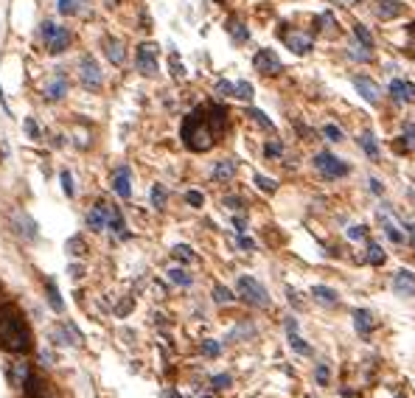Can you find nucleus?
Masks as SVG:
<instances>
[{
	"label": "nucleus",
	"instance_id": "nucleus-26",
	"mask_svg": "<svg viewBox=\"0 0 415 398\" xmlns=\"http://www.w3.org/2000/svg\"><path fill=\"white\" fill-rule=\"evenodd\" d=\"M379 222H381V228H384V233H387V239H390V242H395V244H401V242H404V233H401V230H398V228L387 219V214H384V211H379Z\"/></svg>",
	"mask_w": 415,
	"mask_h": 398
},
{
	"label": "nucleus",
	"instance_id": "nucleus-57",
	"mask_svg": "<svg viewBox=\"0 0 415 398\" xmlns=\"http://www.w3.org/2000/svg\"><path fill=\"white\" fill-rule=\"evenodd\" d=\"M409 31H412V34H415V23H412V26H409Z\"/></svg>",
	"mask_w": 415,
	"mask_h": 398
},
{
	"label": "nucleus",
	"instance_id": "nucleus-13",
	"mask_svg": "<svg viewBox=\"0 0 415 398\" xmlns=\"http://www.w3.org/2000/svg\"><path fill=\"white\" fill-rule=\"evenodd\" d=\"M65 93H68V79H65L62 73H54V76L45 82V98H48V101H59Z\"/></svg>",
	"mask_w": 415,
	"mask_h": 398
},
{
	"label": "nucleus",
	"instance_id": "nucleus-19",
	"mask_svg": "<svg viewBox=\"0 0 415 398\" xmlns=\"http://www.w3.org/2000/svg\"><path fill=\"white\" fill-rule=\"evenodd\" d=\"M15 230H17L23 239H37V225H34V219H31L29 214H23V211L15 214Z\"/></svg>",
	"mask_w": 415,
	"mask_h": 398
},
{
	"label": "nucleus",
	"instance_id": "nucleus-18",
	"mask_svg": "<svg viewBox=\"0 0 415 398\" xmlns=\"http://www.w3.org/2000/svg\"><path fill=\"white\" fill-rule=\"evenodd\" d=\"M87 228L90 230H107V205L104 202H99V205H93L90 208V214H87Z\"/></svg>",
	"mask_w": 415,
	"mask_h": 398
},
{
	"label": "nucleus",
	"instance_id": "nucleus-12",
	"mask_svg": "<svg viewBox=\"0 0 415 398\" xmlns=\"http://www.w3.org/2000/svg\"><path fill=\"white\" fill-rule=\"evenodd\" d=\"M354 87H356V90H359V96H362L365 101H370V104H376V101L381 98L379 84H376L373 79H367V76H356V79H354Z\"/></svg>",
	"mask_w": 415,
	"mask_h": 398
},
{
	"label": "nucleus",
	"instance_id": "nucleus-8",
	"mask_svg": "<svg viewBox=\"0 0 415 398\" xmlns=\"http://www.w3.org/2000/svg\"><path fill=\"white\" fill-rule=\"evenodd\" d=\"M253 65H256V71L264 73V76H278V73L284 71V62L278 59V54H275L272 48H261V51L253 57Z\"/></svg>",
	"mask_w": 415,
	"mask_h": 398
},
{
	"label": "nucleus",
	"instance_id": "nucleus-36",
	"mask_svg": "<svg viewBox=\"0 0 415 398\" xmlns=\"http://www.w3.org/2000/svg\"><path fill=\"white\" fill-rule=\"evenodd\" d=\"M370 54H373V51H367L362 43H351V57H354V59H359V62H367V59H370Z\"/></svg>",
	"mask_w": 415,
	"mask_h": 398
},
{
	"label": "nucleus",
	"instance_id": "nucleus-49",
	"mask_svg": "<svg viewBox=\"0 0 415 398\" xmlns=\"http://www.w3.org/2000/svg\"><path fill=\"white\" fill-rule=\"evenodd\" d=\"M365 233H367V230H365L362 225H356V228H351V230H348V239H354V242H359V239H365Z\"/></svg>",
	"mask_w": 415,
	"mask_h": 398
},
{
	"label": "nucleus",
	"instance_id": "nucleus-2",
	"mask_svg": "<svg viewBox=\"0 0 415 398\" xmlns=\"http://www.w3.org/2000/svg\"><path fill=\"white\" fill-rule=\"evenodd\" d=\"M182 143L191 149V152H208L214 143H217V129L211 124V118H208V110L205 107H196L185 115L182 121Z\"/></svg>",
	"mask_w": 415,
	"mask_h": 398
},
{
	"label": "nucleus",
	"instance_id": "nucleus-11",
	"mask_svg": "<svg viewBox=\"0 0 415 398\" xmlns=\"http://www.w3.org/2000/svg\"><path fill=\"white\" fill-rule=\"evenodd\" d=\"M393 289H395V295H401V297L415 295V275H412L409 270H398V272L393 275Z\"/></svg>",
	"mask_w": 415,
	"mask_h": 398
},
{
	"label": "nucleus",
	"instance_id": "nucleus-3",
	"mask_svg": "<svg viewBox=\"0 0 415 398\" xmlns=\"http://www.w3.org/2000/svg\"><path fill=\"white\" fill-rule=\"evenodd\" d=\"M236 292H239V297H242L247 306H256V309H267V306H270L267 289H264L256 278H250V275H242V278L236 281Z\"/></svg>",
	"mask_w": 415,
	"mask_h": 398
},
{
	"label": "nucleus",
	"instance_id": "nucleus-44",
	"mask_svg": "<svg viewBox=\"0 0 415 398\" xmlns=\"http://www.w3.org/2000/svg\"><path fill=\"white\" fill-rule=\"evenodd\" d=\"M59 179H62V191H65L68 196H73V177H71V171H62Z\"/></svg>",
	"mask_w": 415,
	"mask_h": 398
},
{
	"label": "nucleus",
	"instance_id": "nucleus-47",
	"mask_svg": "<svg viewBox=\"0 0 415 398\" xmlns=\"http://www.w3.org/2000/svg\"><path fill=\"white\" fill-rule=\"evenodd\" d=\"M211 384H214V390H225V387L231 384V376H228V373H219V376H214Z\"/></svg>",
	"mask_w": 415,
	"mask_h": 398
},
{
	"label": "nucleus",
	"instance_id": "nucleus-17",
	"mask_svg": "<svg viewBox=\"0 0 415 398\" xmlns=\"http://www.w3.org/2000/svg\"><path fill=\"white\" fill-rule=\"evenodd\" d=\"M104 54H107V59H110L112 65H124V62H126V51H124V45H121V40H115V37H107V40H104Z\"/></svg>",
	"mask_w": 415,
	"mask_h": 398
},
{
	"label": "nucleus",
	"instance_id": "nucleus-21",
	"mask_svg": "<svg viewBox=\"0 0 415 398\" xmlns=\"http://www.w3.org/2000/svg\"><path fill=\"white\" fill-rule=\"evenodd\" d=\"M9 378H12V384L15 387H26L29 384V378H31V367H29V362H15L12 364V370H9Z\"/></svg>",
	"mask_w": 415,
	"mask_h": 398
},
{
	"label": "nucleus",
	"instance_id": "nucleus-15",
	"mask_svg": "<svg viewBox=\"0 0 415 398\" xmlns=\"http://www.w3.org/2000/svg\"><path fill=\"white\" fill-rule=\"evenodd\" d=\"M112 188H115V193H118L121 199H129V196H132V185H129V168H126V165L115 168V174H112Z\"/></svg>",
	"mask_w": 415,
	"mask_h": 398
},
{
	"label": "nucleus",
	"instance_id": "nucleus-6",
	"mask_svg": "<svg viewBox=\"0 0 415 398\" xmlns=\"http://www.w3.org/2000/svg\"><path fill=\"white\" fill-rule=\"evenodd\" d=\"M314 165H317V171L326 177V179H340V177H345L351 168H348V163H342L340 157H334L331 152H320L317 157H314Z\"/></svg>",
	"mask_w": 415,
	"mask_h": 398
},
{
	"label": "nucleus",
	"instance_id": "nucleus-9",
	"mask_svg": "<svg viewBox=\"0 0 415 398\" xmlns=\"http://www.w3.org/2000/svg\"><path fill=\"white\" fill-rule=\"evenodd\" d=\"M79 76H82V84L87 90H99L101 87V71H99L93 57H82L79 59Z\"/></svg>",
	"mask_w": 415,
	"mask_h": 398
},
{
	"label": "nucleus",
	"instance_id": "nucleus-55",
	"mask_svg": "<svg viewBox=\"0 0 415 398\" xmlns=\"http://www.w3.org/2000/svg\"><path fill=\"white\" fill-rule=\"evenodd\" d=\"M367 182H370V191H373V193H381V185H379V179H367Z\"/></svg>",
	"mask_w": 415,
	"mask_h": 398
},
{
	"label": "nucleus",
	"instance_id": "nucleus-40",
	"mask_svg": "<svg viewBox=\"0 0 415 398\" xmlns=\"http://www.w3.org/2000/svg\"><path fill=\"white\" fill-rule=\"evenodd\" d=\"M185 202H188L191 208H202L205 196H202V191H188V193H185Z\"/></svg>",
	"mask_w": 415,
	"mask_h": 398
},
{
	"label": "nucleus",
	"instance_id": "nucleus-28",
	"mask_svg": "<svg viewBox=\"0 0 415 398\" xmlns=\"http://www.w3.org/2000/svg\"><path fill=\"white\" fill-rule=\"evenodd\" d=\"M228 31H231V37H233L236 43H247V40H250V31L245 29L242 20H231V23H228Z\"/></svg>",
	"mask_w": 415,
	"mask_h": 398
},
{
	"label": "nucleus",
	"instance_id": "nucleus-23",
	"mask_svg": "<svg viewBox=\"0 0 415 398\" xmlns=\"http://www.w3.org/2000/svg\"><path fill=\"white\" fill-rule=\"evenodd\" d=\"M354 325H356V331L365 337V334H370V328H373V314L367 311V309H356L354 311Z\"/></svg>",
	"mask_w": 415,
	"mask_h": 398
},
{
	"label": "nucleus",
	"instance_id": "nucleus-48",
	"mask_svg": "<svg viewBox=\"0 0 415 398\" xmlns=\"http://www.w3.org/2000/svg\"><path fill=\"white\" fill-rule=\"evenodd\" d=\"M68 250H71L73 256H82V253H85V250H82V239H79V236H73V239L68 242Z\"/></svg>",
	"mask_w": 415,
	"mask_h": 398
},
{
	"label": "nucleus",
	"instance_id": "nucleus-30",
	"mask_svg": "<svg viewBox=\"0 0 415 398\" xmlns=\"http://www.w3.org/2000/svg\"><path fill=\"white\" fill-rule=\"evenodd\" d=\"M168 281H174L177 286H191V275L182 267H171L168 270Z\"/></svg>",
	"mask_w": 415,
	"mask_h": 398
},
{
	"label": "nucleus",
	"instance_id": "nucleus-24",
	"mask_svg": "<svg viewBox=\"0 0 415 398\" xmlns=\"http://www.w3.org/2000/svg\"><path fill=\"white\" fill-rule=\"evenodd\" d=\"M286 331H289V345H292L298 353H312V348L300 339V334H298V323H295V320H286Z\"/></svg>",
	"mask_w": 415,
	"mask_h": 398
},
{
	"label": "nucleus",
	"instance_id": "nucleus-16",
	"mask_svg": "<svg viewBox=\"0 0 415 398\" xmlns=\"http://www.w3.org/2000/svg\"><path fill=\"white\" fill-rule=\"evenodd\" d=\"M373 9H376V15L384 17V20H393V17L404 15V3H398V0H376Z\"/></svg>",
	"mask_w": 415,
	"mask_h": 398
},
{
	"label": "nucleus",
	"instance_id": "nucleus-46",
	"mask_svg": "<svg viewBox=\"0 0 415 398\" xmlns=\"http://www.w3.org/2000/svg\"><path fill=\"white\" fill-rule=\"evenodd\" d=\"M264 154H267V157H281V154H284V146H281L278 140H272V143H267Z\"/></svg>",
	"mask_w": 415,
	"mask_h": 398
},
{
	"label": "nucleus",
	"instance_id": "nucleus-7",
	"mask_svg": "<svg viewBox=\"0 0 415 398\" xmlns=\"http://www.w3.org/2000/svg\"><path fill=\"white\" fill-rule=\"evenodd\" d=\"M135 65H138V71H140L143 76H157V45H154V43L138 45Z\"/></svg>",
	"mask_w": 415,
	"mask_h": 398
},
{
	"label": "nucleus",
	"instance_id": "nucleus-56",
	"mask_svg": "<svg viewBox=\"0 0 415 398\" xmlns=\"http://www.w3.org/2000/svg\"><path fill=\"white\" fill-rule=\"evenodd\" d=\"M409 230V239H412V247H415V225H404Z\"/></svg>",
	"mask_w": 415,
	"mask_h": 398
},
{
	"label": "nucleus",
	"instance_id": "nucleus-31",
	"mask_svg": "<svg viewBox=\"0 0 415 398\" xmlns=\"http://www.w3.org/2000/svg\"><path fill=\"white\" fill-rule=\"evenodd\" d=\"M166 202H168V191L157 182V185L152 188V205H154V208H166Z\"/></svg>",
	"mask_w": 415,
	"mask_h": 398
},
{
	"label": "nucleus",
	"instance_id": "nucleus-34",
	"mask_svg": "<svg viewBox=\"0 0 415 398\" xmlns=\"http://www.w3.org/2000/svg\"><path fill=\"white\" fill-rule=\"evenodd\" d=\"M48 303H51V309L54 311H62V297H59V289H57V283L54 281H48Z\"/></svg>",
	"mask_w": 415,
	"mask_h": 398
},
{
	"label": "nucleus",
	"instance_id": "nucleus-5",
	"mask_svg": "<svg viewBox=\"0 0 415 398\" xmlns=\"http://www.w3.org/2000/svg\"><path fill=\"white\" fill-rule=\"evenodd\" d=\"M278 37H281V40H284V45H286L292 54H298V57L309 54V51H312V45H314V40H312V34H309V31H303V29H289L286 23L278 29Z\"/></svg>",
	"mask_w": 415,
	"mask_h": 398
},
{
	"label": "nucleus",
	"instance_id": "nucleus-43",
	"mask_svg": "<svg viewBox=\"0 0 415 398\" xmlns=\"http://www.w3.org/2000/svg\"><path fill=\"white\" fill-rule=\"evenodd\" d=\"M57 3H59V12H62V15H76V12H79L76 0H57Z\"/></svg>",
	"mask_w": 415,
	"mask_h": 398
},
{
	"label": "nucleus",
	"instance_id": "nucleus-25",
	"mask_svg": "<svg viewBox=\"0 0 415 398\" xmlns=\"http://www.w3.org/2000/svg\"><path fill=\"white\" fill-rule=\"evenodd\" d=\"M395 149L398 152H415V126L412 124H404V135L395 140Z\"/></svg>",
	"mask_w": 415,
	"mask_h": 398
},
{
	"label": "nucleus",
	"instance_id": "nucleus-39",
	"mask_svg": "<svg viewBox=\"0 0 415 398\" xmlns=\"http://www.w3.org/2000/svg\"><path fill=\"white\" fill-rule=\"evenodd\" d=\"M214 300L217 303H233V292L228 286H214Z\"/></svg>",
	"mask_w": 415,
	"mask_h": 398
},
{
	"label": "nucleus",
	"instance_id": "nucleus-50",
	"mask_svg": "<svg viewBox=\"0 0 415 398\" xmlns=\"http://www.w3.org/2000/svg\"><path fill=\"white\" fill-rule=\"evenodd\" d=\"M314 378H317V384H328V367H326V364H320V367H317V373H314Z\"/></svg>",
	"mask_w": 415,
	"mask_h": 398
},
{
	"label": "nucleus",
	"instance_id": "nucleus-10",
	"mask_svg": "<svg viewBox=\"0 0 415 398\" xmlns=\"http://www.w3.org/2000/svg\"><path fill=\"white\" fill-rule=\"evenodd\" d=\"M390 96L398 104H412L415 101V84L412 82H404V79H393L390 82Z\"/></svg>",
	"mask_w": 415,
	"mask_h": 398
},
{
	"label": "nucleus",
	"instance_id": "nucleus-52",
	"mask_svg": "<svg viewBox=\"0 0 415 398\" xmlns=\"http://www.w3.org/2000/svg\"><path fill=\"white\" fill-rule=\"evenodd\" d=\"M225 205L233 208V211H239V208H242V199H239V196H228V199H225Z\"/></svg>",
	"mask_w": 415,
	"mask_h": 398
},
{
	"label": "nucleus",
	"instance_id": "nucleus-4",
	"mask_svg": "<svg viewBox=\"0 0 415 398\" xmlns=\"http://www.w3.org/2000/svg\"><path fill=\"white\" fill-rule=\"evenodd\" d=\"M40 34H43V43H45L48 54H62V51L71 45V31H68L65 26L51 23V20H45V23H43Z\"/></svg>",
	"mask_w": 415,
	"mask_h": 398
},
{
	"label": "nucleus",
	"instance_id": "nucleus-58",
	"mask_svg": "<svg viewBox=\"0 0 415 398\" xmlns=\"http://www.w3.org/2000/svg\"><path fill=\"white\" fill-rule=\"evenodd\" d=\"M348 3H359V0H348Z\"/></svg>",
	"mask_w": 415,
	"mask_h": 398
},
{
	"label": "nucleus",
	"instance_id": "nucleus-53",
	"mask_svg": "<svg viewBox=\"0 0 415 398\" xmlns=\"http://www.w3.org/2000/svg\"><path fill=\"white\" fill-rule=\"evenodd\" d=\"M26 129H29V135H31V138H40V132H37V124H34L31 118L26 121Z\"/></svg>",
	"mask_w": 415,
	"mask_h": 398
},
{
	"label": "nucleus",
	"instance_id": "nucleus-14",
	"mask_svg": "<svg viewBox=\"0 0 415 398\" xmlns=\"http://www.w3.org/2000/svg\"><path fill=\"white\" fill-rule=\"evenodd\" d=\"M107 228L118 236V239H129V230H126V222L121 216V211L115 205H107Z\"/></svg>",
	"mask_w": 415,
	"mask_h": 398
},
{
	"label": "nucleus",
	"instance_id": "nucleus-37",
	"mask_svg": "<svg viewBox=\"0 0 415 398\" xmlns=\"http://www.w3.org/2000/svg\"><path fill=\"white\" fill-rule=\"evenodd\" d=\"M256 185H259L261 191H267V193H275V191H278V182L270 179V177H264V174H256Z\"/></svg>",
	"mask_w": 415,
	"mask_h": 398
},
{
	"label": "nucleus",
	"instance_id": "nucleus-45",
	"mask_svg": "<svg viewBox=\"0 0 415 398\" xmlns=\"http://www.w3.org/2000/svg\"><path fill=\"white\" fill-rule=\"evenodd\" d=\"M233 87H236V84H231V82L222 79V82H217L214 90H217V96H233Z\"/></svg>",
	"mask_w": 415,
	"mask_h": 398
},
{
	"label": "nucleus",
	"instance_id": "nucleus-29",
	"mask_svg": "<svg viewBox=\"0 0 415 398\" xmlns=\"http://www.w3.org/2000/svg\"><path fill=\"white\" fill-rule=\"evenodd\" d=\"M354 34H356V43H362L367 51H373V34H370L362 23H356V26H354Z\"/></svg>",
	"mask_w": 415,
	"mask_h": 398
},
{
	"label": "nucleus",
	"instance_id": "nucleus-33",
	"mask_svg": "<svg viewBox=\"0 0 415 398\" xmlns=\"http://www.w3.org/2000/svg\"><path fill=\"white\" fill-rule=\"evenodd\" d=\"M367 261H370L373 267H381V264H384V250H381L376 242L367 244Z\"/></svg>",
	"mask_w": 415,
	"mask_h": 398
},
{
	"label": "nucleus",
	"instance_id": "nucleus-42",
	"mask_svg": "<svg viewBox=\"0 0 415 398\" xmlns=\"http://www.w3.org/2000/svg\"><path fill=\"white\" fill-rule=\"evenodd\" d=\"M323 135H326L331 143H340V140H342V132H340V126H334V124H326Z\"/></svg>",
	"mask_w": 415,
	"mask_h": 398
},
{
	"label": "nucleus",
	"instance_id": "nucleus-38",
	"mask_svg": "<svg viewBox=\"0 0 415 398\" xmlns=\"http://www.w3.org/2000/svg\"><path fill=\"white\" fill-rule=\"evenodd\" d=\"M171 253H174V258H177V261H196V256H194V253H191V247H185V244H177Z\"/></svg>",
	"mask_w": 415,
	"mask_h": 398
},
{
	"label": "nucleus",
	"instance_id": "nucleus-51",
	"mask_svg": "<svg viewBox=\"0 0 415 398\" xmlns=\"http://www.w3.org/2000/svg\"><path fill=\"white\" fill-rule=\"evenodd\" d=\"M171 68H174V71H171L174 76H182V62L177 59V54H171Z\"/></svg>",
	"mask_w": 415,
	"mask_h": 398
},
{
	"label": "nucleus",
	"instance_id": "nucleus-32",
	"mask_svg": "<svg viewBox=\"0 0 415 398\" xmlns=\"http://www.w3.org/2000/svg\"><path fill=\"white\" fill-rule=\"evenodd\" d=\"M247 115H250V118H253L256 124H261V126H264L267 132H275V124H272V121H270V118H267V115H264L261 110H256V107H250V110H247Z\"/></svg>",
	"mask_w": 415,
	"mask_h": 398
},
{
	"label": "nucleus",
	"instance_id": "nucleus-20",
	"mask_svg": "<svg viewBox=\"0 0 415 398\" xmlns=\"http://www.w3.org/2000/svg\"><path fill=\"white\" fill-rule=\"evenodd\" d=\"M359 146H362V152H365L373 163H379V160H381L379 140H376V135H373V132H362V135H359Z\"/></svg>",
	"mask_w": 415,
	"mask_h": 398
},
{
	"label": "nucleus",
	"instance_id": "nucleus-27",
	"mask_svg": "<svg viewBox=\"0 0 415 398\" xmlns=\"http://www.w3.org/2000/svg\"><path fill=\"white\" fill-rule=\"evenodd\" d=\"M312 295H314V300L317 303H326V306H334L340 297H337V292L334 289H328V286H314L312 289Z\"/></svg>",
	"mask_w": 415,
	"mask_h": 398
},
{
	"label": "nucleus",
	"instance_id": "nucleus-1",
	"mask_svg": "<svg viewBox=\"0 0 415 398\" xmlns=\"http://www.w3.org/2000/svg\"><path fill=\"white\" fill-rule=\"evenodd\" d=\"M34 345L31 328L15 303L0 306V348L6 353H29Z\"/></svg>",
	"mask_w": 415,
	"mask_h": 398
},
{
	"label": "nucleus",
	"instance_id": "nucleus-41",
	"mask_svg": "<svg viewBox=\"0 0 415 398\" xmlns=\"http://www.w3.org/2000/svg\"><path fill=\"white\" fill-rule=\"evenodd\" d=\"M219 351H222V348H219L217 339H205V342H202V353H205V356H219Z\"/></svg>",
	"mask_w": 415,
	"mask_h": 398
},
{
	"label": "nucleus",
	"instance_id": "nucleus-22",
	"mask_svg": "<svg viewBox=\"0 0 415 398\" xmlns=\"http://www.w3.org/2000/svg\"><path fill=\"white\" fill-rule=\"evenodd\" d=\"M236 177V160H219L217 165H214V179L217 182H231Z\"/></svg>",
	"mask_w": 415,
	"mask_h": 398
},
{
	"label": "nucleus",
	"instance_id": "nucleus-54",
	"mask_svg": "<svg viewBox=\"0 0 415 398\" xmlns=\"http://www.w3.org/2000/svg\"><path fill=\"white\" fill-rule=\"evenodd\" d=\"M239 244H242L245 250H253V242H250V239H247L245 233H239Z\"/></svg>",
	"mask_w": 415,
	"mask_h": 398
},
{
	"label": "nucleus",
	"instance_id": "nucleus-35",
	"mask_svg": "<svg viewBox=\"0 0 415 398\" xmlns=\"http://www.w3.org/2000/svg\"><path fill=\"white\" fill-rule=\"evenodd\" d=\"M233 96L242 98V101H250V98H253V84H250V82H239V84L233 87Z\"/></svg>",
	"mask_w": 415,
	"mask_h": 398
}]
</instances>
